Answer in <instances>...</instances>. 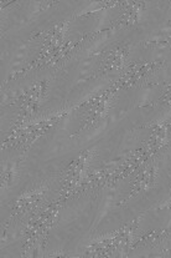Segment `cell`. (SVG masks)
I'll return each instance as SVG.
<instances>
[{"instance_id":"1","label":"cell","mask_w":171,"mask_h":258,"mask_svg":"<svg viewBox=\"0 0 171 258\" xmlns=\"http://www.w3.org/2000/svg\"><path fill=\"white\" fill-rule=\"evenodd\" d=\"M119 90L117 84H113L106 90L93 95L89 99L85 100L80 106L77 107V120L78 126L77 130L71 139H77L86 135L87 133H91L96 127H98L102 121L106 118L112 106V100L114 99V95Z\"/></svg>"},{"instance_id":"2","label":"cell","mask_w":171,"mask_h":258,"mask_svg":"<svg viewBox=\"0 0 171 258\" xmlns=\"http://www.w3.org/2000/svg\"><path fill=\"white\" fill-rule=\"evenodd\" d=\"M47 194H49V186L41 185L39 187L28 189L20 195L13 202L9 210V216L4 223V237L9 227L15 226L17 223H23L31 213L46 204L49 201Z\"/></svg>"},{"instance_id":"3","label":"cell","mask_w":171,"mask_h":258,"mask_svg":"<svg viewBox=\"0 0 171 258\" xmlns=\"http://www.w3.org/2000/svg\"><path fill=\"white\" fill-rule=\"evenodd\" d=\"M130 55V44L127 41H115L104 47L97 59L96 68L92 78L98 79L117 71H124Z\"/></svg>"},{"instance_id":"4","label":"cell","mask_w":171,"mask_h":258,"mask_svg":"<svg viewBox=\"0 0 171 258\" xmlns=\"http://www.w3.org/2000/svg\"><path fill=\"white\" fill-rule=\"evenodd\" d=\"M24 157L25 155H20L15 161L9 162L8 165H5L2 170V189L5 191L12 186V183L14 182L15 178L18 177V173L20 171V166L24 161Z\"/></svg>"},{"instance_id":"5","label":"cell","mask_w":171,"mask_h":258,"mask_svg":"<svg viewBox=\"0 0 171 258\" xmlns=\"http://www.w3.org/2000/svg\"><path fill=\"white\" fill-rule=\"evenodd\" d=\"M154 105L157 107L171 106V83H165L155 97Z\"/></svg>"}]
</instances>
